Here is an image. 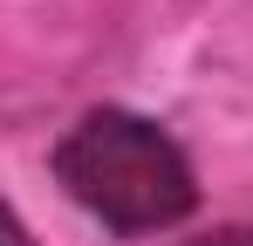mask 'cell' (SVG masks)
Segmentation results:
<instances>
[{
	"label": "cell",
	"instance_id": "6da1fadb",
	"mask_svg": "<svg viewBox=\"0 0 253 246\" xmlns=\"http://www.w3.org/2000/svg\"><path fill=\"white\" fill-rule=\"evenodd\" d=\"M48 164H55V185L89 219L124 233V240L165 233L178 219H192V205H199L192 158L171 144V130H158L137 110H89V117H76Z\"/></svg>",
	"mask_w": 253,
	"mask_h": 246
},
{
	"label": "cell",
	"instance_id": "7a4b0ae2",
	"mask_svg": "<svg viewBox=\"0 0 253 246\" xmlns=\"http://www.w3.org/2000/svg\"><path fill=\"white\" fill-rule=\"evenodd\" d=\"M0 246H35V233H28V219L14 212V205L0 199Z\"/></svg>",
	"mask_w": 253,
	"mask_h": 246
},
{
	"label": "cell",
	"instance_id": "3957f363",
	"mask_svg": "<svg viewBox=\"0 0 253 246\" xmlns=\"http://www.w3.org/2000/svg\"><path fill=\"white\" fill-rule=\"evenodd\" d=\"M185 246H253V226H212V233H199Z\"/></svg>",
	"mask_w": 253,
	"mask_h": 246
}]
</instances>
